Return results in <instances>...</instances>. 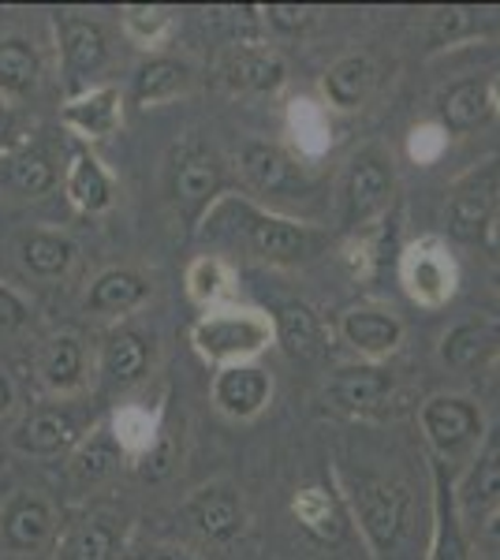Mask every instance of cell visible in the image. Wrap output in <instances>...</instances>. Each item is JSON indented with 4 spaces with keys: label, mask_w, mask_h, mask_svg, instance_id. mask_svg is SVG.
Returning a JSON list of instances; mask_svg holds the SVG:
<instances>
[{
    "label": "cell",
    "mask_w": 500,
    "mask_h": 560,
    "mask_svg": "<svg viewBox=\"0 0 500 560\" xmlns=\"http://www.w3.org/2000/svg\"><path fill=\"white\" fill-rule=\"evenodd\" d=\"M206 236H232L243 240L254 258L269 266H306L325 250V232L314 224L292 221L284 213L258 210L243 198L224 195L206 217Z\"/></svg>",
    "instance_id": "6da1fadb"
},
{
    "label": "cell",
    "mask_w": 500,
    "mask_h": 560,
    "mask_svg": "<svg viewBox=\"0 0 500 560\" xmlns=\"http://www.w3.org/2000/svg\"><path fill=\"white\" fill-rule=\"evenodd\" d=\"M190 345L198 355L213 366H232V363H254L269 345H277L272 337V318L254 306L224 303L206 311L202 318L190 325Z\"/></svg>",
    "instance_id": "7a4b0ae2"
},
{
    "label": "cell",
    "mask_w": 500,
    "mask_h": 560,
    "mask_svg": "<svg viewBox=\"0 0 500 560\" xmlns=\"http://www.w3.org/2000/svg\"><path fill=\"white\" fill-rule=\"evenodd\" d=\"M348 501L362 535L370 541V549L377 557L396 553V546L404 541L407 527H411V509H415L411 490L404 482H396V478L359 471L348 475Z\"/></svg>",
    "instance_id": "3957f363"
},
{
    "label": "cell",
    "mask_w": 500,
    "mask_h": 560,
    "mask_svg": "<svg viewBox=\"0 0 500 560\" xmlns=\"http://www.w3.org/2000/svg\"><path fill=\"white\" fill-rule=\"evenodd\" d=\"M224 187H229V168L221 165V158H217L213 150L195 139L176 150L172 168H168V191L190 232H195L209 217V210L221 202Z\"/></svg>",
    "instance_id": "277c9868"
},
{
    "label": "cell",
    "mask_w": 500,
    "mask_h": 560,
    "mask_svg": "<svg viewBox=\"0 0 500 560\" xmlns=\"http://www.w3.org/2000/svg\"><path fill=\"white\" fill-rule=\"evenodd\" d=\"M399 284L422 311H441L460 292V261L441 236H418L399 250Z\"/></svg>",
    "instance_id": "5b68a950"
},
{
    "label": "cell",
    "mask_w": 500,
    "mask_h": 560,
    "mask_svg": "<svg viewBox=\"0 0 500 560\" xmlns=\"http://www.w3.org/2000/svg\"><path fill=\"white\" fill-rule=\"evenodd\" d=\"M396 191V168H393V153H385L381 147H367L362 153H354L348 176L340 187V213H344V229L362 232L388 210Z\"/></svg>",
    "instance_id": "8992f818"
},
{
    "label": "cell",
    "mask_w": 500,
    "mask_h": 560,
    "mask_svg": "<svg viewBox=\"0 0 500 560\" xmlns=\"http://www.w3.org/2000/svg\"><path fill=\"white\" fill-rule=\"evenodd\" d=\"M500 206V153L456 176L444 198V224L456 240H481Z\"/></svg>",
    "instance_id": "52a82bcc"
},
{
    "label": "cell",
    "mask_w": 500,
    "mask_h": 560,
    "mask_svg": "<svg viewBox=\"0 0 500 560\" xmlns=\"http://www.w3.org/2000/svg\"><path fill=\"white\" fill-rule=\"evenodd\" d=\"M418 422L438 459H460L486 438V415L470 396L438 393L418 408Z\"/></svg>",
    "instance_id": "ba28073f"
},
{
    "label": "cell",
    "mask_w": 500,
    "mask_h": 560,
    "mask_svg": "<svg viewBox=\"0 0 500 560\" xmlns=\"http://www.w3.org/2000/svg\"><path fill=\"white\" fill-rule=\"evenodd\" d=\"M57 34H60L63 94L75 97V94H83V90L97 86L94 79L108 68V57H113L105 26L97 20H86V15H60Z\"/></svg>",
    "instance_id": "9c48e42d"
},
{
    "label": "cell",
    "mask_w": 500,
    "mask_h": 560,
    "mask_svg": "<svg viewBox=\"0 0 500 560\" xmlns=\"http://www.w3.org/2000/svg\"><path fill=\"white\" fill-rule=\"evenodd\" d=\"M240 173L251 191H258L261 198H303L311 191V176H306L303 161L266 139L243 142Z\"/></svg>",
    "instance_id": "30bf717a"
},
{
    "label": "cell",
    "mask_w": 500,
    "mask_h": 560,
    "mask_svg": "<svg viewBox=\"0 0 500 560\" xmlns=\"http://www.w3.org/2000/svg\"><path fill=\"white\" fill-rule=\"evenodd\" d=\"M184 520L209 546H232L247 530V504L229 482H209L184 501Z\"/></svg>",
    "instance_id": "8fae6325"
},
{
    "label": "cell",
    "mask_w": 500,
    "mask_h": 560,
    "mask_svg": "<svg viewBox=\"0 0 500 560\" xmlns=\"http://www.w3.org/2000/svg\"><path fill=\"white\" fill-rule=\"evenodd\" d=\"M213 408L232 422H251L269 408L272 374L258 363H232L213 370Z\"/></svg>",
    "instance_id": "7c38bea8"
},
{
    "label": "cell",
    "mask_w": 500,
    "mask_h": 560,
    "mask_svg": "<svg viewBox=\"0 0 500 560\" xmlns=\"http://www.w3.org/2000/svg\"><path fill=\"white\" fill-rule=\"evenodd\" d=\"M336 332L367 363H381V359L396 355L399 345H404V322L388 306H348L336 322Z\"/></svg>",
    "instance_id": "4fadbf2b"
},
{
    "label": "cell",
    "mask_w": 500,
    "mask_h": 560,
    "mask_svg": "<svg viewBox=\"0 0 500 560\" xmlns=\"http://www.w3.org/2000/svg\"><path fill=\"white\" fill-rule=\"evenodd\" d=\"M217 75L232 94H277L288 83V65L269 45L240 42L221 57Z\"/></svg>",
    "instance_id": "5bb4252c"
},
{
    "label": "cell",
    "mask_w": 500,
    "mask_h": 560,
    "mask_svg": "<svg viewBox=\"0 0 500 560\" xmlns=\"http://www.w3.org/2000/svg\"><path fill=\"white\" fill-rule=\"evenodd\" d=\"M57 530V512L38 490H20L0 509V546L12 553H38Z\"/></svg>",
    "instance_id": "9a60e30c"
},
{
    "label": "cell",
    "mask_w": 500,
    "mask_h": 560,
    "mask_svg": "<svg viewBox=\"0 0 500 560\" xmlns=\"http://www.w3.org/2000/svg\"><path fill=\"white\" fill-rule=\"evenodd\" d=\"M396 393L393 370L381 363H359V366H340L325 382V400L344 415H374L388 404V396Z\"/></svg>",
    "instance_id": "2e32d148"
},
{
    "label": "cell",
    "mask_w": 500,
    "mask_h": 560,
    "mask_svg": "<svg viewBox=\"0 0 500 560\" xmlns=\"http://www.w3.org/2000/svg\"><path fill=\"white\" fill-rule=\"evenodd\" d=\"M60 124L83 142H102L108 135H116L124 124L120 86L97 83V86L83 90V94L68 97V102L60 105Z\"/></svg>",
    "instance_id": "e0dca14e"
},
{
    "label": "cell",
    "mask_w": 500,
    "mask_h": 560,
    "mask_svg": "<svg viewBox=\"0 0 500 560\" xmlns=\"http://www.w3.org/2000/svg\"><path fill=\"white\" fill-rule=\"evenodd\" d=\"M500 359V314H470L441 337V363L475 370Z\"/></svg>",
    "instance_id": "ac0fdd59"
},
{
    "label": "cell",
    "mask_w": 500,
    "mask_h": 560,
    "mask_svg": "<svg viewBox=\"0 0 500 560\" xmlns=\"http://www.w3.org/2000/svg\"><path fill=\"white\" fill-rule=\"evenodd\" d=\"M83 441V430H79L75 415L68 408H38L15 427L12 433V448L20 456H60L71 453V448Z\"/></svg>",
    "instance_id": "d6986e66"
},
{
    "label": "cell",
    "mask_w": 500,
    "mask_h": 560,
    "mask_svg": "<svg viewBox=\"0 0 500 560\" xmlns=\"http://www.w3.org/2000/svg\"><path fill=\"white\" fill-rule=\"evenodd\" d=\"M153 366V340L135 325H113L102 337V374L113 388L147 382Z\"/></svg>",
    "instance_id": "ffe728a7"
},
{
    "label": "cell",
    "mask_w": 500,
    "mask_h": 560,
    "mask_svg": "<svg viewBox=\"0 0 500 560\" xmlns=\"http://www.w3.org/2000/svg\"><path fill=\"white\" fill-rule=\"evenodd\" d=\"M86 345L75 332H53L38 351V382L53 396H75L86 388Z\"/></svg>",
    "instance_id": "44dd1931"
},
{
    "label": "cell",
    "mask_w": 500,
    "mask_h": 560,
    "mask_svg": "<svg viewBox=\"0 0 500 560\" xmlns=\"http://www.w3.org/2000/svg\"><path fill=\"white\" fill-rule=\"evenodd\" d=\"M377 86V65L370 52H344L322 71V105L333 113H354Z\"/></svg>",
    "instance_id": "7402d4cb"
},
{
    "label": "cell",
    "mask_w": 500,
    "mask_h": 560,
    "mask_svg": "<svg viewBox=\"0 0 500 560\" xmlns=\"http://www.w3.org/2000/svg\"><path fill=\"white\" fill-rule=\"evenodd\" d=\"M63 195L86 217H102L113 210L116 202V184L108 176V168L94 158L90 150H75L68 161V176H63Z\"/></svg>",
    "instance_id": "603a6c76"
},
{
    "label": "cell",
    "mask_w": 500,
    "mask_h": 560,
    "mask_svg": "<svg viewBox=\"0 0 500 560\" xmlns=\"http://www.w3.org/2000/svg\"><path fill=\"white\" fill-rule=\"evenodd\" d=\"M272 337L295 363H317L325 355V325L311 303H284L272 314Z\"/></svg>",
    "instance_id": "cb8c5ba5"
},
{
    "label": "cell",
    "mask_w": 500,
    "mask_h": 560,
    "mask_svg": "<svg viewBox=\"0 0 500 560\" xmlns=\"http://www.w3.org/2000/svg\"><path fill=\"white\" fill-rule=\"evenodd\" d=\"M195 86V68L179 57H150L131 75V102L142 108L176 102Z\"/></svg>",
    "instance_id": "d4e9b609"
},
{
    "label": "cell",
    "mask_w": 500,
    "mask_h": 560,
    "mask_svg": "<svg viewBox=\"0 0 500 560\" xmlns=\"http://www.w3.org/2000/svg\"><path fill=\"white\" fill-rule=\"evenodd\" d=\"M147 300H150V280L139 269L113 266L94 277V284L86 292V311L102 314V318H124V314L139 311Z\"/></svg>",
    "instance_id": "484cf974"
},
{
    "label": "cell",
    "mask_w": 500,
    "mask_h": 560,
    "mask_svg": "<svg viewBox=\"0 0 500 560\" xmlns=\"http://www.w3.org/2000/svg\"><path fill=\"white\" fill-rule=\"evenodd\" d=\"M71 478L79 486H97V482H108L113 475H120L127 467V453L120 448V441L113 438L108 422L94 427L90 433H83L75 448H71Z\"/></svg>",
    "instance_id": "4316f807"
},
{
    "label": "cell",
    "mask_w": 500,
    "mask_h": 560,
    "mask_svg": "<svg viewBox=\"0 0 500 560\" xmlns=\"http://www.w3.org/2000/svg\"><path fill=\"white\" fill-rule=\"evenodd\" d=\"M444 459H433V546H430V560H470L467 557V538L460 530V504H456V490L449 482V471H444Z\"/></svg>",
    "instance_id": "83f0119b"
},
{
    "label": "cell",
    "mask_w": 500,
    "mask_h": 560,
    "mask_svg": "<svg viewBox=\"0 0 500 560\" xmlns=\"http://www.w3.org/2000/svg\"><path fill=\"white\" fill-rule=\"evenodd\" d=\"M79 258V247L71 236L63 232H49V229H38V232H26L20 240V261L31 277L38 280H63L71 273Z\"/></svg>",
    "instance_id": "f1b7e54d"
},
{
    "label": "cell",
    "mask_w": 500,
    "mask_h": 560,
    "mask_svg": "<svg viewBox=\"0 0 500 560\" xmlns=\"http://www.w3.org/2000/svg\"><path fill=\"white\" fill-rule=\"evenodd\" d=\"M288 135H292L299 158L317 161L333 150V124H329V108L314 97H292L284 113Z\"/></svg>",
    "instance_id": "f546056e"
},
{
    "label": "cell",
    "mask_w": 500,
    "mask_h": 560,
    "mask_svg": "<svg viewBox=\"0 0 500 560\" xmlns=\"http://www.w3.org/2000/svg\"><path fill=\"white\" fill-rule=\"evenodd\" d=\"M441 128L449 135H463V131H475L478 124H486L493 116L489 108V86L486 79H460L441 94Z\"/></svg>",
    "instance_id": "4dcf8cb0"
},
{
    "label": "cell",
    "mask_w": 500,
    "mask_h": 560,
    "mask_svg": "<svg viewBox=\"0 0 500 560\" xmlns=\"http://www.w3.org/2000/svg\"><path fill=\"white\" fill-rule=\"evenodd\" d=\"M42 83V52L26 38H0V102L31 97Z\"/></svg>",
    "instance_id": "1f68e13d"
},
{
    "label": "cell",
    "mask_w": 500,
    "mask_h": 560,
    "mask_svg": "<svg viewBox=\"0 0 500 560\" xmlns=\"http://www.w3.org/2000/svg\"><path fill=\"white\" fill-rule=\"evenodd\" d=\"M456 504L463 516H493L500 509V453H478V459L470 464V471L463 475Z\"/></svg>",
    "instance_id": "d6a6232c"
},
{
    "label": "cell",
    "mask_w": 500,
    "mask_h": 560,
    "mask_svg": "<svg viewBox=\"0 0 500 560\" xmlns=\"http://www.w3.org/2000/svg\"><path fill=\"white\" fill-rule=\"evenodd\" d=\"M184 284H187V295L202 306V311L232 303V295H235V273L221 255H198L187 266Z\"/></svg>",
    "instance_id": "836d02e7"
},
{
    "label": "cell",
    "mask_w": 500,
    "mask_h": 560,
    "mask_svg": "<svg viewBox=\"0 0 500 560\" xmlns=\"http://www.w3.org/2000/svg\"><path fill=\"white\" fill-rule=\"evenodd\" d=\"M4 165H8V184H12L15 191L26 195V198L49 195L53 187H57V179H60L49 153H45L42 147H31V142H23L20 150H8Z\"/></svg>",
    "instance_id": "e575fe53"
},
{
    "label": "cell",
    "mask_w": 500,
    "mask_h": 560,
    "mask_svg": "<svg viewBox=\"0 0 500 560\" xmlns=\"http://www.w3.org/2000/svg\"><path fill=\"white\" fill-rule=\"evenodd\" d=\"M120 31L124 38L139 49H165V42L176 31V12L165 4H124L120 8Z\"/></svg>",
    "instance_id": "d590c367"
},
{
    "label": "cell",
    "mask_w": 500,
    "mask_h": 560,
    "mask_svg": "<svg viewBox=\"0 0 500 560\" xmlns=\"http://www.w3.org/2000/svg\"><path fill=\"white\" fill-rule=\"evenodd\" d=\"M179 459H184V427H179L176 419H165V415H161V427H158L153 445L135 459L139 478L142 482H168V478L179 471Z\"/></svg>",
    "instance_id": "8d00e7d4"
},
{
    "label": "cell",
    "mask_w": 500,
    "mask_h": 560,
    "mask_svg": "<svg viewBox=\"0 0 500 560\" xmlns=\"http://www.w3.org/2000/svg\"><path fill=\"white\" fill-rule=\"evenodd\" d=\"M120 549H124V538H120V527H116V520L86 516L68 535V546H63V553H68V560H116V557H120Z\"/></svg>",
    "instance_id": "74e56055"
},
{
    "label": "cell",
    "mask_w": 500,
    "mask_h": 560,
    "mask_svg": "<svg viewBox=\"0 0 500 560\" xmlns=\"http://www.w3.org/2000/svg\"><path fill=\"white\" fill-rule=\"evenodd\" d=\"M158 427H161V411L139 408V404H124V408H116L113 419H108V430L120 441L127 459H139L147 453L153 445V438H158Z\"/></svg>",
    "instance_id": "f35d334b"
},
{
    "label": "cell",
    "mask_w": 500,
    "mask_h": 560,
    "mask_svg": "<svg viewBox=\"0 0 500 560\" xmlns=\"http://www.w3.org/2000/svg\"><path fill=\"white\" fill-rule=\"evenodd\" d=\"M292 512H295V520L303 523V527L311 530L314 538L333 541L336 535H340V516H336L333 497L325 493V490H317V486H306V490L295 493Z\"/></svg>",
    "instance_id": "ab89813d"
},
{
    "label": "cell",
    "mask_w": 500,
    "mask_h": 560,
    "mask_svg": "<svg viewBox=\"0 0 500 560\" xmlns=\"http://www.w3.org/2000/svg\"><path fill=\"white\" fill-rule=\"evenodd\" d=\"M449 139L452 135L441 128L438 120H426V124H415L411 135H407V158L415 165H438L449 150Z\"/></svg>",
    "instance_id": "60d3db41"
},
{
    "label": "cell",
    "mask_w": 500,
    "mask_h": 560,
    "mask_svg": "<svg viewBox=\"0 0 500 560\" xmlns=\"http://www.w3.org/2000/svg\"><path fill=\"white\" fill-rule=\"evenodd\" d=\"M467 31H470V15L463 12V8H438V12L430 15V45L433 49L460 42Z\"/></svg>",
    "instance_id": "b9f144b4"
},
{
    "label": "cell",
    "mask_w": 500,
    "mask_h": 560,
    "mask_svg": "<svg viewBox=\"0 0 500 560\" xmlns=\"http://www.w3.org/2000/svg\"><path fill=\"white\" fill-rule=\"evenodd\" d=\"M266 20H269L272 31L295 34V31H303V26H311L314 8H306V4H269L266 8Z\"/></svg>",
    "instance_id": "7bdbcfd3"
},
{
    "label": "cell",
    "mask_w": 500,
    "mask_h": 560,
    "mask_svg": "<svg viewBox=\"0 0 500 560\" xmlns=\"http://www.w3.org/2000/svg\"><path fill=\"white\" fill-rule=\"evenodd\" d=\"M26 318H31V306L20 300V292H12L8 284H0V337H12L20 332Z\"/></svg>",
    "instance_id": "ee69618b"
},
{
    "label": "cell",
    "mask_w": 500,
    "mask_h": 560,
    "mask_svg": "<svg viewBox=\"0 0 500 560\" xmlns=\"http://www.w3.org/2000/svg\"><path fill=\"white\" fill-rule=\"evenodd\" d=\"M127 560H195V557L179 546H168V541H147V546H135Z\"/></svg>",
    "instance_id": "f6af8a7d"
},
{
    "label": "cell",
    "mask_w": 500,
    "mask_h": 560,
    "mask_svg": "<svg viewBox=\"0 0 500 560\" xmlns=\"http://www.w3.org/2000/svg\"><path fill=\"white\" fill-rule=\"evenodd\" d=\"M12 408H15V385L0 374V419H4V415H12Z\"/></svg>",
    "instance_id": "bcb514c9"
},
{
    "label": "cell",
    "mask_w": 500,
    "mask_h": 560,
    "mask_svg": "<svg viewBox=\"0 0 500 560\" xmlns=\"http://www.w3.org/2000/svg\"><path fill=\"white\" fill-rule=\"evenodd\" d=\"M8 139H12V113L0 102V153H8Z\"/></svg>",
    "instance_id": "7dc6e473"
},
{
    "label": "cell",
    "mask_w": 500,
    "mask_h": 560,
    "mask_svg": "<svg viewBox=\"0 0 500 560\" xmlns=\"http://www.w3.org/2000/svg\"><path fill=\"white\" fill-rule=\"evenodd\" d=\"M486 86H489V108H493V116H500V71L486 79Z\"/></svg>",
    "instance_id": "c3c4849f"
},
{
    "label": "cell",
    "mask_w": 500,
    "mask_h": 560,
    "mask_svg": "<svg viewBox=\"0 0 500 560\" xmlns=\"http://www.w3.org/2000/svg\"><path fill=\"white\" fill-rule=\"evenodd\" d=\"M486 243H489V250H497L500 255V206L493 213V224H489V232H486Z\"/></svg>",
    "instance_id": "681fc988"
},
{
    "label": "cell",
    "mask_w": 500,
    "mask_h": 560,
    "mask_svg": "<svg viewBox=\"0 0 500 560\" xmlns=\"http://www.w3.org/2000/svg\"><path fill=\"white\" fill-rule=\"evenodd\" d=\"M486 530H489V538H497V541H500V509L486 520Z\"/></svg>",
    "instance_id": "f907efd6"
},
{
    "label": "cell",
    "mask_w": 500,
    "mask_h": 560,
    "mask_svg": "<svg viewBox=\"0 0 500 560\" xmlns=\"http://www.w3.org/2000/svg\"><path fill=\"white\" fill-rule=\"evenodd\" d=\"M493 288H497V292H500V266L493 269Z\"/></svg>",
    "instance_id": "816d5d0a"
},
{
    "label": "cell",
    "mask_w": 500,
    "mask_h": 560,
    "mask_svg": "<svg viewBox=\"0 0 500 560\" xmlns=\"http://www.w3.org/2000/svg\"><path fill=\"white\" fill-rule=\"evenodd\" d=\"M497 388H500V359H497Z\"/></svg>",
    "instance_id": "f5cc1de1"
}]
</instances>
